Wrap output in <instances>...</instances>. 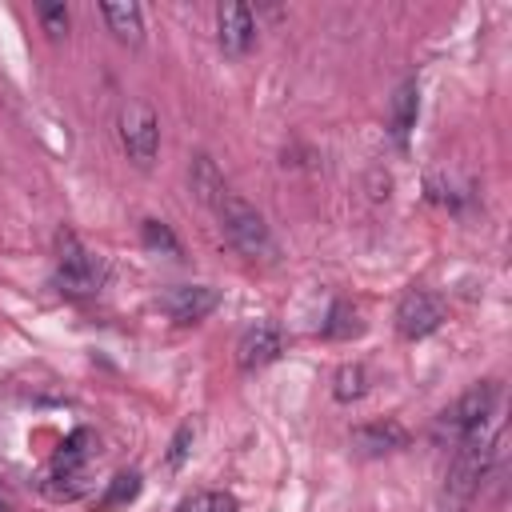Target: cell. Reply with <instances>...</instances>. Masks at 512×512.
Here are the masks:
<instances>
[{"label":"cell","instance_id":"1","mask_svg":"<svg viewBox=\"0 0 512 512\" xmlns=\"http://www.w3.org/2000/svg\"><path fill=\"white\" fill-rule=\"evenodd\" d=\"M500 452H504V432L500 428L492 436L480 428V432L456 440V452H452L444 484H440V512H468V504L476 500V492L484 488L492 468L500 464Z\"/></svg>","mask_w":512,"mask_h":512},{"label":"cell","instance_id":"2","mask_svg":"<svg viewBox=\"0 0 512 512\" xmlns=\"http://www.w3.org/2000/svg\"><path fill=\"white\" fill-rule=\"evenodd\" d=\"M216 216H220V228H224L228 244H232L240 256H248V260H272V256H276V240H272L264 216H260L244 196L228 192V196L216 204Z\"/></svg>","mask_w":512,"mask_h":512},{"label":"cell","instance_id":"3","mask_svg":"<svg viewBox=\"0 0 512 512\" xmlns=\"http://www.w3.org/2000/svg\"><path fill=\"white\" fill-rule=\"evenodd\" d=\"M496 400H500V384H496V380L472 384L464 396H456V400L436 416L432 436L456 444V440H464V436L488 428V420H492V412H496Z\"/></svg>","mask_w":512,"mask_h":512},{"label":"cell","instance_id":"4","mask_svg":"<svg viewBox=\"0 0 512 512\" xmlns=\"http://www.w3.org/2000/svg\"><path fill=\"white\" fill-rule=\"evenodd\" d=\"M56 284L68 296H92L104 284V264L72 236L60 232V248H56Z\"/></svg>","mask_w":512,"mask_h":512},{"label":"cell","instance_id":"5","mask_svg":"<svg viewBox=\"0 0 512 512\" xmlns=\"http://www.w3.org/2000/svg\"><path fill=\"white\" fill-rule=\"evenodd\" d=\"M120 144L128 152L132 164L148 168L156 160V148H160V120L156 112L144 104V100H128L120 108Z\"/></svg>","mask_w":512,"mask_h":512},{"label":"cell","instance_id":"6","mask_svg":"<svg viewBox=\"0 0 512 512\" xmlns=\"http://www.w3.org/2000/svg\"><path fill=\"white\" fill-rule=\"evenodd\" d=\"M444 320V300L428 288H408L396 304V328L404 340H424L428 332H436Z\"/></svg>","mask_w":512,"mask_h":512},{"label":"cell","instance_id":"7","mask_svg":"<svg viewBox=\"0 0 512 512\" xmlns=\"http://www.w3.org/2000/svg\"><path fill=\"white\" fill-rule=\"evenodd\" d=\"M216 304H220V292L208 288V284H176V288H168V292L160 296V308H164L176 324H196V320H204Z\"/></svg>","mask_w":512,"mask_h":512},{"label":"cell","instance_id":"8","mask_svg":"<svg viewBox=\"0 0 512 512\" xmlns=\"http://www.w3.org/2000/svg\"><path fill=\"white\" fill-rule=\"evenodd\" d=\"M280 348H284L280 328L268 324V320H260V324L244 328V336H240V344H236V364H240V372H256V368L272 364V360L280 356Z\"/></svg>","mask_w":512,"mask_h":512},{"label":"cell","instance_id":"9","mask_svg":"<svg viewBox=\"0 0 512 512\" xmlns=\"http://www.w3.org/2000/svg\"><path fill=\"white\" fill-rule=\"evenodd\" d=\"M216 36L228 56H244L256 44V20L248 4H220L216 8Z\"/></svg>","mask_w":512,"mask_h":512},{"label":"cell","instance_id":"10","mask_svg":"<svg viewBox=\"0 0 512 512\" xmlns=\"http://www.w3.org/2000/svg\"><path fill=\"white\" fill-rule=\"evenodd\" d=\"M352 444H356V452H364V456H384V452L404 448V444H408V432H404L396 420H376V424L352 428Z\"/></svg>","mask_w":512,"mask_h":512},{"label":"cell","instance_id":"11","mask_svg":"<svg viewBox=\"0 0 512 512\" xmlns=\"http://www.w3.org/2000/svg\"><path fill=\"white\" fill-rule=\"evenodd\" d=\"M188 180H192V192L200 204L216 208L224 196H228V184H224V172L216 168V160L208 152H196L192 156V168H188Z\"/></svg>","mask_w":512,"mask_h":512},{"label":"cell","instance_id":"12","mask_svg":"<svg viewBox=\"0 0 512 512\" xmlns=\"http://www.w3.org/2000/svg\"><path fill=\"white\" fill-rule=\"evenodd\" d=\"M104 12V20H108V28H112V36L120 40V44H140L144 40V12H140V4H104L100 8Z\"/></svg>","mask_w":512,"mask_h":512},{"label":"cell","instance_id":"13","mask_svg":"<svg viewBox=\"0 0 512 512\" xmlns=\"http://www.w3.org/2000/svg\"><path fill=\"white\" fill-rule=\"evenodd\" d=\"M412 124H416V80H404L396 88L392 104H388V132H392V140L404 144L408 132H412Z\"/></svg>","mask_w":512,"mask_h":512},{"label":"cell","instance_id":"14","mask_svg":"<svg viewBox=\"0 0 512 512\" xmlns=\"http://www.w3.org/2000/svg\"><path fill=\"white\" fill-rule=\"evenodd\" d=\"M332 392H336V400H360L364 392H368V376H364V368L360 364H344L340 372H336V384H332Z\"/></svg>","mask_w":512,"mask_h":512},{"label":"cell","instance_id":"15","mask_svg":"<svg viewBox=\"0 0 512 512\" xmlns=\"http://www.w3.org/2000/svg\"><path fill=\"white\" fill-rule=\"evenodd\" d=\"M356 332H360V316H356V308H352V304H344V300H340V304L332 308L328 324H324V336H336V340H340V336H356Z\"/></svg>","mask_w":512,"mask_h":512},{"label":"cell","instance_id":"16","mask_svg":"<svg viewBox=\"0 0 512 512\" xmlns=\"http://www.w3.org/2000/svg\"><path fill=\"white\" fill-rule=\"evenodd\" d=\"M184 512H236V500L228 492H196L184 504Z\"/></svg>","mask_w":512,"mask_h":512},{"label":"cell","instance_id":"17","mask_svg":"<svg viewBox=\"0 0 512 512\" xmlns=\"http://www.w3.org/2000/svg\"><path fill=\"white\" fill-rule=\"evenodd\" d=\"M144 240H148V248H164L168 256H180L176 236H172L168 224H160V220H144Z\"/></svg>","mask_w":512,"mask_h":512},{"label":"cell","instance_id":"18","mask_svg":"<svg viewBox=\"0 0 512 512\" xmlns=\"http://www.w3.org/2000/svg\"><path fill=\"white\" fill-rule=\"evenodd\" d=\"M140 492V472H120L116 480H112V488H108V504H124V500H132Z\"/></svg>","mask_w":512,"mask_h":512},{"label":"cell","instance_id":"19","mask_svg":"<svg viewBox=\"0 0 512 512\" xmlns=\"http://www.w3.org/2000/svg\"><path fill=\"white\" fill-rule=\"evenodd\" d=\"M192 440H196V428H192V424H180V432L172 436V452H168V464H180V460L192 452Z\"/></svg>","mask_w":512,"mask_h":512},{"label":"cell","instance_id":"20","mask_svg":"<svg viewBox=\"0 0 512 512\" xmlns=\"http://www.w3.org/2000/svg\"><path fill=\"white\" fill-rule=\"evenodd\" d=\"M40 20H44V28H48L52 36H60V32L68 28V8H64V4H44V8H40Z\"/></svg>","mask_w":512,"mask_h":512},{"label":"cell","instance_id":"21","mask_svg":"<svg viewBox=\"0 0 512 512\" xmlns=\"http://www.w3.org/2000/svg\"><path fill=\"white\" fill-rule=\"evenodd\" d=\"M0 512H4V504H0Z\"/></svg>","mask_w":512,"mask_h":512}]
</instances>
